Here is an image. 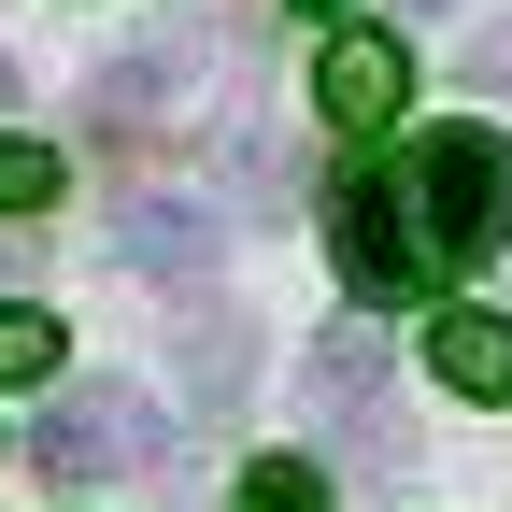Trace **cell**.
Here are the masks:
<instances>
[{
	"instance_id": "cell-1",
	"label": "cell",
	"mask_w": 512,
	"mask_h": 512,
	"mask_svg": "<svg viewBox=\"0 0 512 512\" xmlns=\"http://www.w3.org/2000/svg\"><path fill=\"white\" fill-rule=\"evenodd\" d=\"M399 185H413V228H427L441 271H484V256L512 242V143L498 128H427V143L399 157Z\"/></svg>"
},
{
	"instance_id": "cell-2",
	"label": "cell",
	"mask_w": 512,
	"mask_h": 512,
	"mask_svg": "<svg viewBox=\"0 0 512 512\" xmlns=\"http://www.w3.org/2000/svg\"><path fill=\"white\" fill-rule=\"evenodd\" d=\"M328 271H342L356 299H441V256H427V228H413V185H399V171H342V185H328Z\"/></svg>"
},
{
	"instance_id": "cell-3",
	"label": "cell",
	"mask_w": 512,
	"mask_h": 512,
	"mask_svg": "<svg viewBox=\"0 0 512 512\" xmlns=\"http://www.w3.org/2000/svg\"><path fill=\"white\" fill-rule=\"evenodd\" d=\"M29 456L57 484H128V470L171 456V413L143 399V384H57V413L29 427Z\"/></svg>"
},
{
	"instance_id": "cell-4",
	"label": "cell",
	"mask_w": 512,
	"mask_h": 512,
	"mask_svg": "<svg viewBox=\"0 0 512 512\" xmlns=\"http://www.w3.org/2000/svg\"><path fill=\"white\" fill-rule=\"evenodd\" d=\"M299 399H313V427H342L370 470H399V456H413L399 413H384V328H328V342H313V370H299Z\"/></svg>"
},
{
	"instance_id": "cell-5",
	"label": "cell",
	"mask_w": 512,
	"mask_h": 512,
	"mask_svg": "<svg viewBox=\"0 0 512 512\" xmlns=\"http://www.w3.org/2000/svg\"><path fill=\"white\" fill-rule=\"evenodd\" d=\"M399 100H413L399 29H328V57H313V114H328L342 143H370V128H399Z\"/></svg>"
},
{
	"instance_id": "cell-6",
	"label": "cell",
	"mask_w": 512,
	"mask_h": 512,
	"mask_svg": "<svg viewBox=\"0 0 512 512\" xmlns=\"http://www.w3.org/2000/svg\"><path fill=\"white\" fill-rule=\"evenodd\" d=\"M185 57H200V29H157V43L100 57V86H86V128H100V143H128V128H157V100L185 86Z\"/></svg>"
},
{
	"instance_id": "cell-7",
	"label": "cell",
	"mask_w": 512,
	"mask_h": 512,
	"mask_svg": "<svg viewBox=\"0 0 512 512\" xmlns=\"http://www.w3.org/2000/svg\"><path fill=\"white\" fill-rule=\"evenodd\" d=\"M427 370L456 384V399H512V313L441 299V313H427Z\"/></svg>"
},
{
	"instance_id": "cell-8",
	"label": "cell",
	"mask_w": 512,
	"mask_h": 512,
	"mask_svg": "<svg viewBox=\"0 0 512 512\" xmlns=\"http://www.w3.org/2000/svg\"><path fill=\"white\" fill-rule=\"evenodd\" d=\"M214 242H228V214H200V200H128L114 214L128 271H214Z\"/></svg>"
},
{
	"instance_id": "cell-9",
	"label": "cell",
	"mask_w": 512,
	"mask_h": 512,
	"mask_svg": "<svg viewBox=\"0 0 512 512\" xmlns=\"http://www.w3.org/2000/svg\"><path fill=\"white\" fill-rule=\"evenodd\" d=\"M242 370H256L242 313H200V328H185V399H200V413H228V399H242Z\"/></svg>"
},
{
	"instance_id": "cell-10",
	"label": "cell",
	"mask_w": 512,
	"mask_h": 512,
	"mask_svg": "<svg viewBox=\"0 0 512 512\" xmlns=\"http://www.w3.org/2000/svg\"><path fill=\"white\" fill-rule=\"evenodd\" d=\"M228 512H328V470H313V456H256Z\"/></svg>"
},
{
	"instance_id": "cell-11",
	"label": "cell",
	"mask_w": 512,
	"mask_h": 512,
	"mask_svg": "<svg viewBox=\"0 0 512 512\" xmlns=\"http://www.w3.org/2000/svg\"><path fill=\"white\" fill-rule=\"evenodd\" d=\"M57 370V313L43 299H0V384H43Z\"/></svg>"
},
{
	"instance_id": "cell-12",
	"label": "cell",
	"mask_w": 512,
	"mask_h": 512,
	"mask_svg": "<svg viewBox=\"0 0 512 512\" xmlns=\"http://www.w3.org/2000/svg\"><path fill=\"white\" fill-rule=\"evenodd\" d=\"M57 200V143H15V128H0V214H43Z\"/></svg>"
},
{
	"instance_id": "cell-13",
	"label": "cell",
	"mask_w": 512,
	"mask_h": 512,
	"mask_svg": "<svg viewBox=\"0 0 512 512\" xmlns=\"http://www.w3.org/2000/svg\"><path fill=\"white\" fill-rule=\"evenodd\" d=\"M29 285V228H0V299H15Z\"/></svg>"
},
{
	"instance_id": "cell-14",
	"label": "cell",
	"mask_w": 512,
	"mask_h": 512,
	"mask_svg": "<svg viewBox=\"0 0 512 512\" xmlns=\"http://www.w3.org/2000/svg\"><path fill=\"white\" fill-rule=\"evenodd\" d=\"M399 15H470V0H399Z\"/></svg>"
},
{
	"instance_id": "cell-15",
	"label": "cell",
	"mask_w": 512,
	"mask_h": 512,
	"mask_svg": "<svg viewBox=\"0 0 512 512\" xmlns=\"http://www.w3.org/2000/svg\"><path fill=\"white\" fill-rule=\"evenodd\" d=\"M285 15H342V0H285Z\"/></svg>"
}]
</instances>
